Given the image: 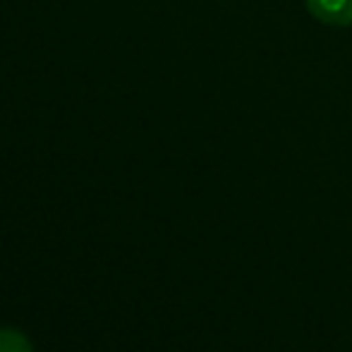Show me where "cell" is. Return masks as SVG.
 <instances>
[{"instance_id":"1","label":"cell","mask_w":352,"mask_h":352,"mask_svg":"<svg viewBox=\"0 0 352 352\" xmlns=\"http://www.w3.org/2000/svg\"><path fill=\"white\" fill-rule=\"evenodd\" d=\"M309 14L329 27H350L352 24V0H305Z\"/></svg>"},{"instance_id":"2","label":"cell","mask_w":352,"mask_h":352,"mask_svg":"<svg viewBox=\"0 0 352 352\" xmlns=\"http://www.w3.org/2000/svg\"><path fill=\"white\" fill-rule=\"evenodd\" d=\"M0 352H34L24 333L14 329H0Z\"/></svg>"}]
</instances>
